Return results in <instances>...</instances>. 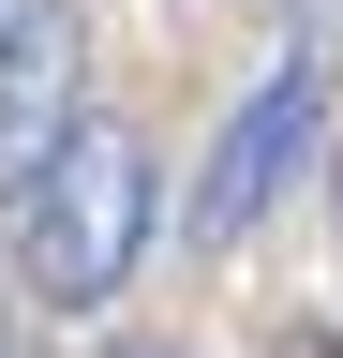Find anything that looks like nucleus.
<instances>
[{"label":"nucleus","mask_w":343,"mask_h":358,"mask_svg":"<svg viewBox=\"0 0 343 358\" xmlns=\"http://www.w3.org/2000/svg\"><path fill=\"white\" fill-rule=\"evenodd\" d=\"M314 134H328V45H284L269 60V90H254V105L224 120V150H209V179H194V239L224 254V239H254V224H269V194L298 164H314Z\"/></svg>","instance_id":"nucleus-2"},{"label":"nucleus","mask_w":343,"mask_h":358,"mask_svg":"<svg viewBox=\"0 0 343 358\" xmlns=\"http://www.w3.org/2000/svg\"><path fill=\"white\" fill-rule=\"evenodd\" d=\"M0 358H30V313H15V284H0Z\"/></svg>","instance_id":"nucleus-4"},{"label":"nucleus","mask_w":343,"mask_h":358,"mask_svg":"<svg viewBox=\"0 0 343 358\" xmlns=\"http://www.w3.org/2000/svg\"><path fill=\"white\" fill-rule=\"evenodd\" d=\"M105 358H180V343H105Z\"/></svg>","instance_id":"nucleus-5"},{"label":"nucleus","mask_w":343,"mask_h":358,"mask_svg":"<svg viewBox=\"0 0 343 358\" xmlns=\"http://www.w3.org/2000/svg\"><path fill=\"white\" fill-rule=\"evenodd\" d=\"M149 179L164 164H149L135 120H60V150L15 179V268H30L45 313H105L119 284H135V254H149V224H164Z\"/></svg>","instance_id":"nucleus-1"},{"label":"nucleus","mask_w":343,"mask_h":358,"mask_svg":"<svg viewBox=\"0 0 343 358\" xmlns=\"http://www.w3.org/2000/svg\"><path fill=\"white\" fill-rule=\"evenodd\" d=\"M60 120H75V15L60 0H30V15L0 0V194L60 150Z\"/></svg>","instance_id":"nucleus-3"}]
</instances>
